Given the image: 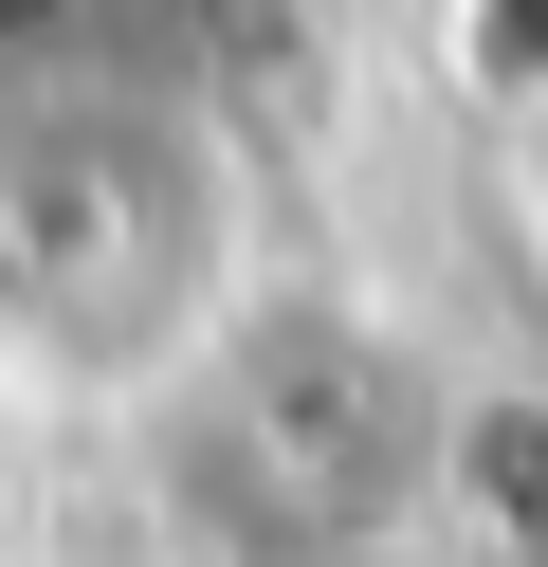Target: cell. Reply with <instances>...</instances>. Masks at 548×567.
<instances>
[{"label":"cell","instance_id":"5b68a950","mask_svg":"<svg viewBox=\"0 0 548 567\" xmlns=\"http://www.w3.org/2000/svg\"><path fill=\"white\" fill-rule=\"evenodd\" d=\"M530 238H548V128H530Z\"/></svg>","mask_w":548,"mask_h":567},{"label":"cell","instance_id":"277c9868","mask_svg":"<svg viewBox=\"0 0 548 567\" xmlns=\"http://www.w3.org/2000/svg\"><path fill=\"white\" fill-rule=\"evenodd\" d=\"M92 38H110V0H0V92L92 74Z\"/></svg>","mask_w":548,"mask_h":567},{"label":"cell","instance_id":"8992f818","mask_svg":"<svg viewBox=\"0 0 548 567\" xmlns=\"http://www.w3.org/2000/svg\"><path fill=\"white\" fill-rule=\"evenodd\" d=\"M0 549H19V457H0Z\"/></svg>","mask_w":548,"mask_h":567},{"label":"cell","instance_id":"7a4b0ae2","mask_svg":"<svg viewBox=\"0 0 548 567\" xmlns=\"http://www.w3.org/2000/svg\"><path fill=\"white\" fill-rule=\"evenodd\" d=\"M438 440H457V367L311 275H256L238 330L128 421L183 567H384L402 530H438Z\"/></svg>","mask_w":548,"mask_h":567},{"label":"cell","instance_id":"6da1fadb","mask_svg":"<svg viewBox=\"0 0 548 567\" xmlns=\"http://www.w3.org/2000/svg\"><path fill=\"white\" fill-rule=\"evenodd\" d=\"M275 275L256 165L165 74H55L0 92V403L37 421H146L238 293Z\"/></svg>","mask_w":548,"mask_h":567},{"label":"cell","instance_id":"3957f363","mask_svg":"<svg viewBox=\"0 0 548 567\" xmlns=\"http://www.w3.org/2000/svg\"><path fill=\"white\" fill-rule=\"evenodd\" d=\"M438 55H457V92H475V111L548 128V0H438Z\"/></svg>","mask_w":548,"mask_h":567}]
</instances>
